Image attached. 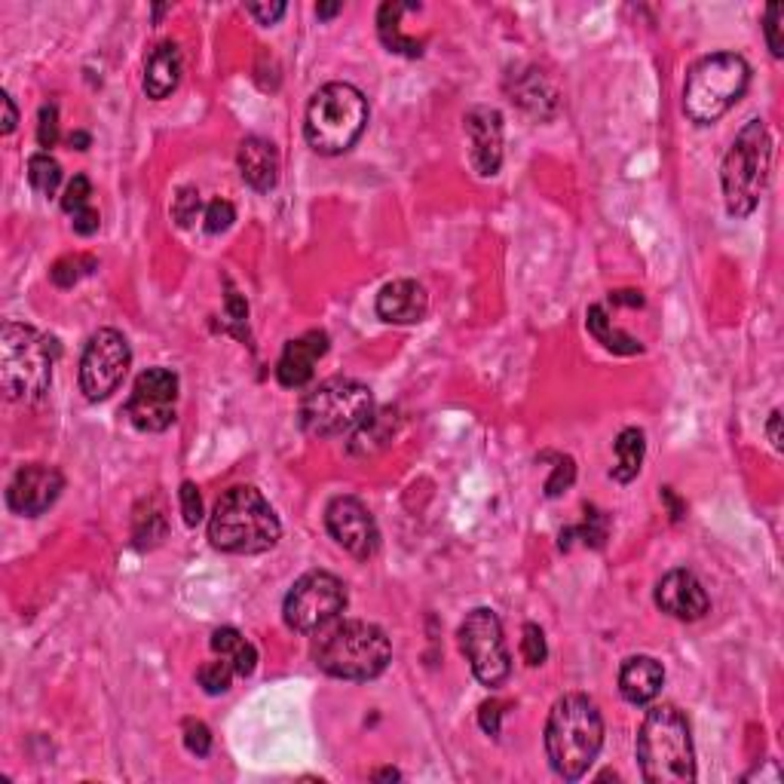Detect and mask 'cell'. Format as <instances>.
<instances>
[{"label": "cell", "instance_id": "obj_14", "mask_svg": "<svg viewBox=\"0 0 784 784\" xmlns=\"http://www.w3.org/2000/svg\"><path fill=\"white\" fill-rule=\"evenodd\" d=\"M326 527L331 539L353 558L368 561L380 546V534L371 512L356 497H338L326 509Z\"/></svg>", "mask_w": 784, "mask_h": 784}, {"label": "cell", "instance_id": "obj_40", "mask_svg": "<svg viewBox=\"0 0 784 784\" xmlns=\"http://www.w3.org/2000/svg\"><path fill=\"white\" fill-rule=\"evenodd\" d=\"M573 478H576V466H573L571 457H558L555 473L552 478L546 481V497H561L564 490L571 488Z\"/></svg>", "mask_w": 784, "mask_h": 784}, {"label": "cell", "instance_id": "obj_16", "mask_svg": "<svg viewBox=\"0 0 784 784\" xmlns=\"http://www.w3.org/2000/svg\"><path fill=\"white\" fill-rule=\"evenodd\" d=\"M469 135V160L481 179H493L503 166V114L497 108H473L463 117Z\"/></svg>", "mask_w": 784, "mask_h": 784}, {"label": "cell", "instance_id": "obj_43", "mask_svg": "<svg viewBox=\"0 0 784 784\" xmlns=\"http://www.w3.org/2000/svg\"><path fill=\"white\" fill-rule=\"evenodd\" d=\"M0 105H3V126H0V132H3V135H10V132L16 130L19 111H16V105H13V98H10V93H3V96H0Z\"/></svg>", "mask_w": 784, "mask_h": 784}, {"label": "cell", "instance_id": "obj_42", "mask_svg": "<svg viewBox=\"0 0 784 784\" xmlns=\"http://www.w3.org/2000/svg\"><path fill=\"white\" fill-rule=\"evenodd\" d=\"M285 3H252L248 7V16H255L261 25H273V22H279V19L285 16Z\"/></svg>", "mask_w": 784, "mask_h": 784}, {"label": "cell", "instance_id": "obj_11", "mask_svg": "<svg viewBox=\"0 0 784 784\" xmlns=\"http://www.w3.org/2000/svg\"><path fill=\"white\" fill-rule=\"evenodd\" d=\"M460 650L466 656V662L473 665V674L490 689L503 686L512 674V656H509L506 637H503V622L500 616L478 607L473 610L463 625H460Z\"/></svg>", "mask_w": 784, "mask_h": 784}, {"label": "cell", "instance_id": "obj_41", "mask_svg": "<svg viewBox=\"0 0 784 784\" xmlns=\"http://www.w3.org/2000/svg\"><path fill=\"white\" fill-rule=\"evenodd\" d=\"M506 714V705L503 702H485L481 705V711H478V723H481V730L488 735H500V720Z\"/></svg>", "mask_w": 784, "mask_h": 784}, {"label": "cell", "instance_id": "obj_20", "mask_svg": "<svg viewBox=\"0 0 784 784\" xmlns=\"http://www.w3.org/2000/svg\"><path fill=\"white\" fill-rule=\"evenodd\" d=\"M236 163H240V175L248 187H255L258 194H270L279 184V150L273 142L267 138H245L236 154Z\"/></svg>", "mask_w": 784, "mask_h": 784}, {"label": "cell", "instance_id": "obj_10", "mask_svg": "<svg viewBox=\"0 0 784 784\" xmlns=\"http://www.w3.org/2000/svg\"><path fill=\"white\" fill-rule=\"evenodd\" d=\"M346 610V586L334 573L313 571L301 576L285 595L282 616L297 635H316Z\"/></svg>", "mask_w": 784, "mask_h": 784}, {"label": "cell", "instance_id": "obj_19", "mask_svg": "<svg viewBox=\"0 0 784 784\" xmlns=\"http://www.w3.org/2000/svg\"><path fill=\"white\" fill-rule=\"evenodd\" d=\"M429 313V294L414 279L387 282L377 294V316L390 326H417Z\"/></svg>", "mask_w": 784, "mask_h": 784}, {"label": "cell", "instance_id": "obj_47", "mask_svg": "<svg viewBox=\"0 0 784 784\" xmlns=\"http://www.w3.org/2000/svg\"><path fill=\"white\" fill-rule=\"evenodd\" d=\"M341 10H343V3H319V7H316V16L331 19V16H338Z\"/></svg>", "mask_w": 784, "mask_h": 784}, {"label": "cell", "instance_id": "obj_49", "mask_svg": "<svg viewBox=\"0 0 784 784\" xmlns=\"http://www.w3.org/2000/svg\"><path fill=\"white\" fill-rule=\"evenodd\" d=\"M375 779L377 782H390V779L395 782V779H402V772H395V769H383V772H377Z\"/></svg>", "mask_w": 784, "mask_h": 784}, {"label": "cell", "instance_id": "obj_21", "mask_svg": "<svg viewBox=\"0 0 784 784\" xmlns=\"http://www.w3.org/2000/svg\"><path fill=\"white\" fill-rule=\"evenodd\" d=\"M665 669L653 656H632L620 669V693L628 705H650L662 693Z\"/></svg>", "mask_w": 784, "mask_h": 784}, {"label": "cell", "instance_id": "obj_24", "mask_svg": "<svg viewBox=\"0 0 784 784\" xmlns=\"http://www.w3.org/2000/svg\"><path fill=\"white\" fill-rule=\"evenodd\" d=\"M62 209L71 215V228L81 236H93L98 224H101V215L93 209V184H89L86 175H74V179L68 181Z\"/></svg>", "mask_w": 784, "mask_h": 784}, {"label": "cell", "instance_id": "obj_38", "mask_svg": "<svg viewBox=\"0 0 784 784\" xmlns=\"http://www.w3.org/2000/svg\"><path fill=\"white\" fill-rule=\"evenodd\" d=\"M236 221V209L230 206L228 199H215L209 203V209H206V230L218 236V233H224Z\"/></svg>", "mask_w": 784, "mask_h": 784}, {"label": "cell", "instance_id": "obj_27", "mask_svg": "<svg viewBox=\"0 0 784 784\" xmlns=\"http://www.w3.org/2000/svg\"><path fill=\"white\" fill-rule=\"evenodd\" d=\"M613 451H616V466H613V478L620 481V485H628V481H635L637 475H640V466H644V454H647V441H644V432L635 429V426H628V429H622L620 439L613 444Z\"/></svg>", "mask_w": 784, "mask_h": 784}, {"label": "cell", "instance_id": "obj_33", "mask_svg": "<svg viewBox=\"0 0 784 784\" xmlns=\"http://www.w3.org/2000/svg\"><path fill=\"white\" fill-rule=\"evenodd\" d=\"M522 656L524 662L530 665V669H537L546 662V656H549V647H546V635H542V628L534 625V622H527L522 632Z\"/></svg>", "mask_w": 784, "mask_h": 784}, {"label": "cell", "instance_id": "obj_17", "mask_svg": "<svg viewBox=\"0 0 784 784\" xmlns=\"http://www.w3.org/2000/svg\"><path fill=\"white\" fill-rule=\"evenodd\" d=\"M656 607L674 620L696 622L708 613V591L699 583V576L689 571H671L656 586Z\"/></svg>", "mask_w": 784, "mask_h": 784}, {"label": "cell", "instance_id": "obj_44", "mask_svg": "<svg viewBox=\"0 0 784 784\" xmlns=\"http://www.w3.org/2000/svg\"><path fill=\"white\" fill-rule=\"evenodd\" d=\"M767 432H769V441H772V448L782 451V411H772V414H769Z\"/></svg>", "mask_w": 784, "mask_h": 784}, {"label": "cell", "instance_id": "obj_36", "mask_svg": "<svg viewBox=\"0 0 784 784\" xmlns=\"http://www.w3.org/2000/svg\"><path fill=\"white\" fill-rule=\"evenodd\" d=\"M184 748L196 757H206L212 751V733L203 720H184Z\"/></svg>", "mask_w": 784, "mask_h": 784}, {"label": "cell", "instance_id": "obj_23", "mask_svg": "<svg viewBox=\"0 0 784 784\" xmlns=\"http://www.w3.org/2000/svg\"><path fill=\"white\" fill-rule=\"evenodd\" d=\"M408 10H420V7L417 3H383L380 13H377V34H380V44L390 52L417 59V56H424V44L402 32V16Z\"/></svg>", "mask_w": 784, "mask_h": 784}, {"label": "cell", "instance_id": "obj_25", "mask_svg": "<svg viewBox=\"0 0 784 784\" xmlns=\"http://www.w3.org/2000/svg\"><path fill=\"white\" fill-rule=\"evenodd\" d=\"M212 650L221 659H228L233 671L240 674V677H248L252 671L258 669V650H255V644L252 640H245L236 628H218L212 635Z\"/></svg>", "mask_w": 784, "mask_h": 784}, {"label": "cell", "instance_id": "obj_48", "mask_svg": "<svg viewBox=\"0 0 784 784\" xmlns=\"http://www.w3.org/2000/svg\"><path fill=\"white\" fill-rule=\"evenodd\" d=\"M68 145L77 147V150H86V147H89V135H86V132H74V135L68 138Z\"/></svg>", "mask_w": 784, "mask_h": 784}, {"label": "cell", "instance_id": "obj_7", "mask_svg": "<svg viewBox=\"0 0 784 784\" xmlns=\"http://www.w3.org/2000/svg\"><path fill=\"white\" fill-rule=\"evenodd\" d=\"M56 341L44 338L37 328L22 322H3L0 328V383L13 402H37L52 383Z\"/></svg>", "mask_w": 784, "mask_h": 784}, {"label": "cell", "instance_id": "obj_45", "mask_svg": "<svg viewBox=\"0 0 784 784\" xmlns=\"http://www.w3.org/2000/svg\"><path fill=\"white\" fill-rule=\"evenodd\" d=\"M613 304H625V307H644V297H640V292H616L613 294Z\"/></svg>", "mask_w": 784, "mask_h": 784}, {"label": "cell", "instance_id": "obj_31", "mask_svg": "<svg viewBox=\"0 0 784 784\" xmlns=\"http://www.w3.org/2000/svg\"><path fill=\"white\" fill-rule=\"evenodd\" d=\"M573 537H579L586 546L591 549H601L607 539V515L604 512H598L595 506H586V522L579 524V527H571V530H564L561 534V549H567V542Z\"/></svg>", "mask_w": 784, "mask_h": 784}, {"label": "cell", "instance_id": "obj_30", "mask_svg": "<svg viewBox=\"0 0 784 784\" xmlns=\"http://www.w3.org/2000/svg\"><path fill=\"white\" fill-rule=\"evenodd\" d=\"M28 181L37 194L44 196H56L59 184H62V166L56 163L49 154H34L28 160Z\"/></svg>", "mask_w": 784, "mask_h": 784}, {"label": "cell", "instance_id": "obj_4", "mask_svg": "<svg viewBox=\"0 0 784 784\" xmlns=\"http://www.w3.org/2000/svg\"><path fill=\"white\" fill-rule=\"evenodd\" d=\"M282 537L277 512L255 488H230L212 509L209 539L228 555H261Z\"/></svg>", "mask_w": 784, "mask_h": 784}, {"label": "cell", "instance_id": "obj_3", "mask_svg": "<svg viewBox=\"0 0 784 784\" xmlns=\"http://www.w3.org/2000/svg\"><path fill=\"white\" fill-rule=\"evenodd\" d=\"M637 763L650 784L696 782V748L681 708L656 705L647 711L637 733Z\"/></svg>", "mask_w": 784, "mask_h": 784}, {"label": "cell", "instance_id": "obj_26", "mask_svg": "<svg viewBox=\"0 0 784 784\" xmlns=\"http://www.w3.org/2000/svg\"><path fill=\"white\" fill-rule=\"evenodd\" d=\"M586 322H588V331H591V338L601 343L604 350H610V353H616V356H637V353H644V346H640L637 338L625 334V331H620V328L610 322V316H607V310L601 304L588 307Z\"/></svg>", "mask_w": 784, "mask_h": 784}, {"label": "cell", "instance_id": "obj_34", "mask_svg": "<svg viewBox=\"0 0 784 784\" xmlns=\"http://www.w3.org/2000/svg\"><path fill=\"white\" fill-rule=\"evenodd\" d=\"M199 209H203L199 191H196V187H181L175 203H172V218L179 221V228H194V221L199 218Z\"/></svg>", "mask_w": 784, "mask_h": 784}, {"label": "cell", "instance_id": "obj_37", "mask_svg": "<svg viewBox=\"0 0 784 784\" xmlns=\"http://www.w3.org/2000/svg\"><path fill=\"white\" fill-rule=\"evenodd\" d=\"M181 497V515H184V524L187 527H196V524L203 522V497H199V490H196L194 481H184L179 490Z\"/></svg>", "mask_w": 784, "mask_h": 784}, {"label": "cell", "instance_id": "obj_9", "mask_svg": "<svg viewBox=\"0 0 784 784\" xmlns=\"http://www.w3.org/2000/svg\"><path fill=\"white\" fill-rule=\"evenodd\" d=\"M375 417V395L368 387H362L356 380L334 377L319 383L316 390L304 395L297 420L304 426V432L331 439L343 432H356Z\"/></svg>", "mask_w": 784, "mask_h": 784}, {"label": "cell", "instance_id": "obj_46", "mask_svg": "<svg viewBox=\"0 0 784 784\" xmlns=\"http://www.w3.org/2000/svg\"><path fill=\"white\" fill-rule=\"evenodd\" d=\"M662 500H665V503H669V506H671V518H674V522H681V518H684L686 509L681 506L677 500H674V493H671V488H662Z\"/></svg>", "mask_w": 784, "mask_h": 784}, {"label": "cell", "instance_id": "obj_12", "mask_svg": "<svg viewBox=\"0 0 784 784\" xmlns=\"http://www.w3.org/2000/svg\"><path fill=\"white\" fill-rule=\"evenodd\" d=\"M132 365V350L117 328H98L81 356V390L89 402L111 399Z\"/></svg>", "mask_w": 784, "mask_h": 784}, {"label": "cell", "instance_id": "obj_5", "mask_svg": "<svg viewBox=\"0 0 784 784\" xmlns=\"http://www.w3.org/2000/svg\"><path fill=\"white\" fill-rule=\"evenodd\" d=\"M368 98L353 83H326L307 105L304 135L322 157H338L362 138L368 126Z\"/></svg>", "mask_w": 784, "mask_h": 784}, {"label": "cell", "instance_id": "obj_29", "mask_svg": "<svg viewBox=\"0 0 784 784\" xmlns=\"http://www.w3.org/2000/svg\"><path fill=\"white\" fill-rule=\"evenodd\" d=\"M93 270H98V261L93 255H65L52 264L49 279L59 285V289H74L83 277H89Z\"/></svg>", "mask_w": 784, "mask_h": 784}, {"label": "cell", "instance_id": "obj_6", "mask_svg": "<svg viewBox=\"0 0 784 784\" xmlns=\"http://www.w3.org/2000/svg\"><path fill=\"white\" fill-rule=\"evenodd\" d=\"M769 166H772V138L763 120H748L720 166V184L726 212L733 218H748L760 206L767 191Z\"/></svg>", "mask_w": 784, "mask_h": 784}, {"label": "cell", "instance_id": "obj_35", "mask_svg": "<svg viewBox=\"0 0 784 784\" xmlns=\"http://www.w3.org/2000/svg\"><path fill=\"white\" fill-rule=\"evenodd\" d=\"M782 19H784V7H782V3H769V7H767V19H763V34H767L769 52H772L775 59H782V56H784Z\"/></svg>", "mask_w": 784, "mask_h": 784}, {"label": "cell", "instance_id": "obj_2", "mask_svg": "<svg viewBox=\"0 0 784 784\" xmlns=\"http://www.w3.org/2000/svg\"><path fill=\"white\" fill-rule=\"evenodd\" d=\"M392 659V644L387 632L375 622L343 620L331 628H322V635L313 644V662L328 677L338 681H375L380 677Z\"/></svg>", "mask_w": 784, "mask_h": 784}, {"label": "cell", "instance_id": "obj_13", "mask_svg": "<svg viewBox=\"0 0 784 784\" xmlns=\"http://www.w3.org/2000/svg\"><path fill=\"white\" fill-rule=\"evenodd\" d=\"M179 411V375L169 368H147L138 375L126 402V417L142 432H166Z\"/></svg>", "mask_w": 784, "mask_h": 784}, {"label": "cell", "instance_id": "obj_15", "mask_svg": "<svg viewBox=\"0 0 784 784\" xmlns=\"http://www.w3.org/2000/svg\"><path fill=\"white\" fill-rule=\"evenodd\" d=\"M65 490V478L56 466L47 463H32V466H22L10 488H7V506L13 509L16 515L25 518H37L44 515Z\"/></svg>", "mask_w": 784, "mask_h": 784}, {"label": "cell", "instance_id": "obj_8", "mask_svg": "<svg viewBox=\"0 0 784 784\" xmlns=\"http://www.w3.org/2000/svg\"><path fill=\"white\" fill-rule=\"evenodd\" d=\"M751 65L735 52L705 56L689 68L684 83V111L696 126H711L748 93Z\"/></svg>", "mask_w": 784, "mask_h": 784}, {"label": "cell", "instance_id": "obj_1", "mask_svg": "<svg viewBox=\"0 0 784 784\" xmlns=\"http://www.w3.org/2000/svg\"><path fill=\"white\" fill-rule=\"evenodd\" d=\"M604 748V718L583 693L558 699L546 720V754L564 782H579Z\"/></svg>", "mask_w": 784, "mask_h": 784}, {"label": "cell", "instance_id": "obj_32", "mask_svg": "<svg viewBox=\"0 0 784 784\" xmlns=\"http://www.w3.org/2000/svg\"><path fill=\"white\" fill-rule=\"evenodd\" d=\"M233 677H236V671L230 665L228 659H212V662H206L203 669L196 671V681L199 686L209 693V696H221V693H228L230 684H233Z\"/></svg>", "mask_w": 784, "mask_h": 784}, {"label": "cell", "instance_id": "obj_18", "mask_svg": "<svg viewBox=\"0 0 784 784\" xmlns=\"http://www.w3.org/2000/svg\"><path fill=\"white\" fill-rule=\"evenodd\" d=\"M328 353L326 331H307L301 338L285 343L282 356L277 362V380L289 390H301L304 383H310L313 371L319 359Z\"/></svg>", "mask_w": 784, "mask_h": 784}, {"label": "cell", "instance_id": "obj_22", "mask_svg": "<svg viewBox=\"0 0 784 784\" xmlns=\"http://www.w3.org/2000/svg\"><path fill=\"white\" fill-rule=\"evenodd\" d=\"M181 71H184V59H181L179 44L163 40L150 49L145 62V93L147 98L160 101V98L172 96L179 89Z\"/></svg>", "mask_w": 784, "mask_h": 784}, {"label": "cell", "instance_id": "obj_28", "mask_svg": "<svg viewBox=\"0 0 784 784\" xmlns=\"http://www.w3.org/2000/svg\"><path fill=\"white\" fill-rule=\"evenodd\" d=\"M515 101L522 105L524 111L539 117V120H549V117H555L558 111V93L539 77L537 71H530L527 77L518 81V86H515Z\"/></svg>", "mask_w": 784, "mask_h": 784}, {"label": "cell", "instance_id": "obj_39", "mask_svg": "<svg viewBox=\"0 0 784 784\" xmlns=\"http://www.w3.org/2000/svg\"><path fill=\"white\" fill-rule=\"evenodd\" d=\"M37 142H40V147H47V150L59 145V108H56V105H44V108H40Z\"/></svg>", "mask_w": 784, "mask_h": 784}]
</instances>
